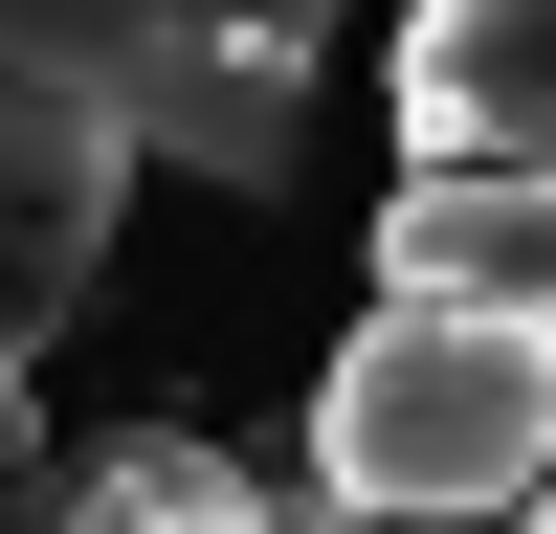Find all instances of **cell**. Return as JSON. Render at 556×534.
Here are the masks:
<instances>
[{
	"label": "cell",
	"instance_id": "1",
	"mask_svg": "<svg viewBox=\"0 0 556 534\" xmlns=\"http://www.w3.org/2000/svg\"><path fill=\"white\" fill-rule=\"evenodd\" d=\"M556 468V334L513 312H356L312 379V512L334 534H513Z\"/></svg>",
	"mask_w": 556,
	"mask_h": 534
},
{
	"label": "cell",
	"instance_id": "2",
	"mask_svg": "<svg viewBox=\"0 0 556 534\" xmlns=\"http://www.w3.org/2000/svg\"><path fill=\"white\" fill-rule=\"evenodd\" d=\"M0 89H67L89 134H134V178L290 201L312 89H334V0H0Z\"/></svg>",
	"mask_w": 556,
	"mask_h": 534
},
{
	"label": "cell",
	"instance_id": "3",
	"mask_svg": "<svg viewBox=\"0 0 556 534\" xmlns=\"http://www.w3.org/2000/svg\"><path fill=\"white\" fill-rule=\"evenodd\" d=\"M112 223H134V134H89L67 89H0V400H23L45 334L89 312Z\"/></svg>",
	"mask_w": 556,
	"mask_h": 534
},
{
	"label": "cell",
	"instance_id": "4",
	"mask_svg": "<svg viewBox=\"0 0 556 534\" xmlns=\"http://www.w3.org/2000/svg\"><path fill=\"white\" fill-rule=\"evenodd\" d=\"M424 178H556V0H401Z\"/></svg>",
	"mask_w": 556,
	"mask_h": 534
},
{
	"label": "cell",
	"instance_id": "5",
	"mask_svg": "<svg viewBox=\"0 0 556 534\" xmlns=\"http://www.w3.org/2000/svg\"><path fill=\"white\" fill-rule=\"evenodd\" d=\"M379 290L401 312H513V334H556V178H401L379 201Z\"/></svg>",
	"mask_w": 556,
	"mask_h": 534
},
{
	"label": "cell",
	"instance_id": "6",
	"mask_svg": "<svg viewBox=\"0 0 556 534\" xmlns=\"http://www.w3.org/2000/svg\"><path fill=\"white\" fill-rule=\"evenodd\" d=\"M23 534H334V512H312V490H245L223 445H178V423H134V445H89V468H45Z\"/></svg>",
	"mask_w": 556,
	"mask_h": 534
}]
</instances>
